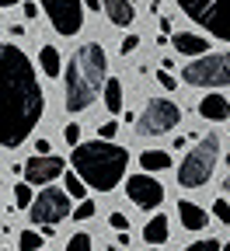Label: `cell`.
<instances>
[{
  "instance_id": "6",
  "label": "cell",
  "mask_w": 230,
  "mask_h": 251,
  "mask_svg": "<svg viewBox=\"0 0 230 251\" xmlns=\"http://www.w3.org/2000/svg\"><path fill=\"white\" fill-rule=\"evenodd\" d=\"M185 84L192 87H230V52H213V56H199L185 63L181 70Z\"/></svg>"
},
{
  "instance_id": "31",
  "label": "cell",
  "mask_w": 230,
  "mask_h": 251,
  "mask_svg": "<svg viewBox=\"0 0 230 251\" xmlns=\"http://www.w3.org/2000/svg\"><path fill=\"white\" fill-rule=\"evenodd\" d=\"M136 46H140V35H126V39H122V52H126V56L133 52Z\"/></svg>"
},
{
  "instance_id": "34",
  "label": "cell",
  "mask_w": 230,
  "mask_h": 251,
  "mask_svg": "<svg viewBox=\"0 0 230 251\" xmlns=\"http://www.w3.org/2000/svg\"><path fill=\"white\" fill-rule=\"evenodd\" d=\"M0 4H4V7H14V4H18V0H0Z\"/></svg>"
},
{
  "instance_id": "5",
  "label": "cell",
  "mask_w": 230,
  "mask_h": 251,
  "mask_svg": "<svg viewBox=\"0 0 230 251\" xmlns=\"http://www.w3.org/2000/svg\"><path fill=\"white\" fill-rule=\"evenodd\" d=\"M199 28L213 31V39L230 42V0H175Z\"/></svg>"
},
{
  "instance_id": "9",
  "label": "cell",
  "mask_w": 230,
  "mask_h": 251,
  "mask_svg": "<svg viewBox=\"0 0 230 251\" xmlns=\"http://www.w3.org/2000/svg\"><path fill=\"white\" fill-rule=\"evenodd\" d=\"M39 4L46 7V18L52 21V28L59 31V35L74 39L77 31L84 28V0H39Z\"/></svg>"
},
{
  "instance_id": "4",
  "label": "cell",
  "mask_w": 230,
  "mask_h": 251,
  "mask_svg": "<svg viewBox=\"0 0 230 251\" xmlns=\"http://www.w3.org/2000/svg\"><path fill=\"white\" fill-rule=\"evenodd\" d=\"M216 161H220V136L206 133L199 143L185 153V161L178 164V185L181 188H203L213 178Z\"/></svg>"
},
{
  "instance_id": "8",
  "label": "cell",
  "mask_w": 230,
  "mask_h": 251,
  "mask_svg": "<svg viewBox=\"0 0 230 251\" xmlns=\"http://www.w3.org/2000/svg\"><path fill=\"white\" fill-rule=\"evenodd\" d=\"M178 122H181V108L171 98H150L136 129H140V136H160V133H171Z\"/></svg>"
},
{
  "instance_id": "35",
  "label": "cell",
  "mask_w": 230,
  "mask_h": 251,
  "mask_svg": "<svg viewBox=\"0 0 230 251\" xmlns=\"http://www.w3.org/2000/svg\"><path fill=\"white\" fill-rule=\"evenodd\" d=\"M223 188H227V196H230V178H227V181H223Z\"/></svg>"
},
{
  "instance_id": "2",
  "label": "cell",
  "mask_w": 230,
  "mask_h": 251,
  "mask_svg": "<svg viewBox=\"0 0 230 251\" xmlns=\"http://www.w3.org/2000/svg\"><path fill=\"white\" fill-rule=\"evenodd\" d=\"M105 74H108V56L98 42H84L80 49H74V59L67 67V91H63V101H67L70 115H80L94 105L98 94H105Z\"/></svg>"
},
{
  "instance_id": "15",
  "label": "cell",
  "mask_w": 230,
  "mask_h": 251,
  "mask_svg": "<svg viewBox=\"0 0 230 251\" xmlns=\"http://www.w3.org/2000/svg\"><path fill=\"white\" fill-rule=\"evenodd\" d=\"M105 14L112 25L119 28H129L136 21V7H133V0H105Z\"/></svg>"
},
{
  "instance_id": "13",
  "label": "cell",
  "mask_w": 230,
  "mask_h": 251,
  "mask_svg": "<svg viewBox=\"0 0 230 251\" xmlns=\"http://www.w3.org/2000/svg\"><path fill=\"white\" fill-rule=\"evenodd\" d=\"M199 115H203L206 122H227V119H230V101L223 98V94L209 91L206 98L199 101Z\"/></svg>"
},
{
  "instance_id": "17",
  "label": "cell",
  "mask_w": 230,
  "mask_h": 251,
  "mask_svg": "<svg viewBox=\"0 0 230 251\" xmlns=\"http://www.w3.org/2000/svg\"><path fill=\"white\" fill-rule=\"evenodd\" d=\"M140 168L143 171H168L171 168V153H164V150H143L140 153Z\"/></svg>"
},
{
  "instance_id": "11",
  "label": "cell",
  "mask_w": 230,
  "mask_h": 251,
  "mask_svg": "<svg viewBox=\"0 0 230 251\" xmlns=\"http://www.w3.org/2000/svg\"><path fill=\"white\" fill-rule=\"evenodd\" d=\"M63 168H67V161L56 157V153H49V157H31V161H25V181L46 188L49 181H56V178L63 175Z\"/></svg>"
},
{
  "instance_id": "37",
  "label": "cell",
  "mask_w": 230,
  "mask_h": 251,
  "mask_svg": "<svg viewBox=\"0 0 230 251\" xmlns=\"http://www.w3.org/2000/svg\"><path fill=\"white\" fill-rule=\"evenodd\" d=\"M150 251H157V248H150Z\"/></svg>"
},
{
  "instance_id": "20",
  "label": "cell",
  "mask_w": 230,
  "mask_h": 251,
  "mask_svg": "<svg viewBox=\"0 0 230 251\" xmlns=\"http://www.w3.org/2000/svg\"><path fill=\"white\" fill-rule=\"evenodd\" d=\"M105 108L108 112H122V84L115 77H108V84H105Z\"/></svg>"
},
{
  "instance_id": "22",
  "label": "cell",
  "mask_w": 230,
  "mask_h": 251,
  "mask_svg": "<svg viewBox=\"0 0 230 251\" xmlns=\"http://www.w3.org/2000/svg\"><path fill=\"white\" fill-rule=\"evenodd\" d=\"M14 202H18V209H31L35 196H31V185H28V181H25V185H14Z\"/></svg>"
},
{
  "instance_id": "16",
  "label": "cell",
  "mask_w": 230,
  "mask_h": 251,
  "mask_svg": "<svg viewBox=\"0 0 230 251\" xmlns=\"http://www.w3.org/2000/svg\"><path fill=\"white\" fill-rule=\"evenodd\" d=\"M168 234H171L168 216H160V213H157V216H150V220H147V227H143V241H147V244H153V248L168 241Z\"/></svg>"
},
{
  "instance_id": "29",
  "label": "cell",
  "mask_w": 230,
  "mask_h": 251,
  "mask_svg": "<svg viewBox=\"0 0 230 251\" xmlns=\"http://www.w3.org/2000/svg\"><path fill=\"white\" fill-rule=\"evenodd\" d=\"M108 224L122 234V230H129V216H122V213H108Z\"/></svg>"
},
{
  "instance_id": "32",
  "label": "cell",
  "mask_w": 230,
  "mask_h": 251,
  "mask_svg": "<svg viewBox=\"0 0 230 251\" xmlns=\"http://www.w3.org/2000/svg\"><path fill=\"white\" fill-rule=\"evenodd\" d=\"M35 150H39V157H49V153H52L49 140H35Z\"/></svg>"
},
{
  "instance_id": "27",
  "label": "cell",
  "mask_w": 230,
  "mask_h": 251,
  "mask_svg": "<svg viewBox=\"0 0 230 251\" xmlns=\"http://www.w3.org/2000/svg\"><path fill=\"white\" fill-rule=\"evenodd\" d=\"M63 140H67L70 147H80V126H77V122H70L67 129H63Z\"/></svg>"
},
{
  "instance_id": "19",
  "label": "cell",
  "mask_w": 230,
  "mask_h": 251,
  "mask_svg": "<svg viewBox=\"0 0 230 251\" xmlns=\"http://www.w3.org/2000/svg\"><path fill=\"white\" fill-rule=\"evenodd\" d=\"M63 188L70 192V199L84 202V199H87V188H91V185H87V181H84V178H80L77 171H70V175H67V181H63Z\"/></svg>"
},
{
  "instance_id": "21",
  "label": "cell",
  "mask_w": 230,
  "mask_h": 251,
  "mask_svg": "<svg viewBox=\"0 0 230 251\" xmlns=\"http://www.w3.org/2000/svg\"><path fill=\"white\" fill-rule=\"evenodd\" d=\"M18 248H21V251H42V237H39L35 230H21V234H18Z\"/></svg>"
},
{
  "instance_id": "28",
  "label": "cell",
  "mask_w": 230,
  "mask_h": 251,
  "mask_svg": "<svg viewBox=\"0 0 230 251\" xmlns=\"http://www.w3.org/2000/svg\"><path fill=\"white\" fill-rule=\"evenodd\" d=\"M91 216H94V202H91V199H84V202L74 209V220H91Z\"/></svg>"
},
{
  "instance_id": "24",
  "label": "cell",
  "mask_w": 230,
  "mask_h": 251,
  "mask_svg": "<svg viewBox=\"0 0 230 251\" xmlns=\"http://www.w3.org/2000/svg\"><path fill=\"white\" fill-rule=\"evenodd\" d=\"M63 251H91V237H87V234H74Z\"/></svg>"
},
{
  "instance_id": "1",
  "label": "cell",
  "mask_w": 230,
  "mask_h": 251,
  "mask_svg": "<svg viewBox=\"0 0 230 251\" xmlns=\"http://www.w3.org/2000/svg\"><path fill=\"white\" fill-rule=\"evenodd\" d=\"M4 59V87H7V115H4V147L14 150L18 143L28 140V133L39 126L42 119V87L39 77L31 70L28 56L18 46H4L0 49Z\"/></svg>"
},
{
  "instance_id": "25",
  "label": "cell",
  "mask_w": 230,
  "mask_h": 251,
  "mask_svg": "<svg viewBox=\"0 0 230 251\" xmlns=\"http://www.w3.org/2000/svg\"><path fill=\"white\" fill-rule=\"evenodd\" d=\"M213 216L220 220V224H230V202L227 199H216L213 202Z\"/></svg>"
},
{
  "instance_id": "10",
  "label": "cell",
  "mask_w": 230,
  "mask_h": 251,
  "mask_svg": "<svg viewBox=\"0 0 230 251\" xmlns=\"http://www.w3.org/2000/svg\"><path fill=\"white\" fill-rule=\"evenodd\" d=\"M126 196L133 199L140 209H157L164 202V185L153 175H133L126 181Z\"/></svg>"
},
{
  "instance_id": "26",
  "label": "cell",
  "mask_w": 230,
  "mask_h": 251,
  "mask_svg": "<svg viewBox=\"0 0 230 251\" xmlns=\"http://www.w3.org/2000/svg\"><path fill=\"white\" fill-rule=\"evenodd\" d=\"M157 84H160L164 91H175V87H178V77H175V74H171L168 67H164V70L157 74Z\"/></svg>"
},
{
  "instance_id": "12",
  "label": "cell",
  "mask_w": 230,
  "mask_h": 251,
  "mask_svg": "<svg viewBox=\"0 0 230 251\" xmlns=\"http://www.w3.org/2000/svg\"><path fill=\"white\" fill-rule=\"evenodd\" d=\"M171 49L178 52V56H206V49H209V42L203 39V35H192V31H175L171 35Z\"/></svg>"
},
{
  "instance_id": "33",
  "label": "cell",
  "mask_w": 230,
  "mask_h": 251,
  "mask_svg": "<svg viewBox=\"0 0 230 251\" xmlns=\"http://www.w3.org/2000/svg\"><path fill=\"white\" fill-rule=\"evenodd\" d=\"M84 7H87V11H102L105 0H84Z\"/></svg>"
},
{
  "instance_id": "23",
  "label": "cell",
  "mask_w": 230,
  "mask_h": 251,
  "mask_svg": "<svg viewBox=\"0 0 230 251\" xmlns=\"http://www.w3.org/2000/svg\"><path fill=\"white\" fill-rule=\"evenodd\" d=\"M185 251H223V241H216V237H203V241L188 244Z\"/></svg>"
},
{
  "instance_id": "18",
  "label": "cell",
  "mask_w": 230,
  "mask_h": 251,
  "mask_svg": "<svg viewBox=\"0 0 230 251\" xmlns=\"http://www.w3.org/2000/svg\"><path fill=\"white\" fill-rule=\"evenodd\" d=\"M39 67L46 70V77H59V49L56 46H42L39 49Z\"/></svg>"
},
{
  "instance_id": "3",
  "label": "cell",
  "mask_w": 230,
  "mask_h": 251,
  "mask_svg": "<svg viewBox=\"0 0 230 251\" xmlns=\"http://www.w3.org/2000/svg\"><path fill=\"white\" fill-rule=\"evenodd\" d=\"M129 168V153L112 140H91L74 147V171L98 192H112Z\"/></svg>"
},
{
  "instance_id": "7",
  "label": "cell",
  "mask_w": 230,
  "mask_h": 251,
  "mask_svg": "<svg viewBox=\"0 0 230 251\" xmlns=\"http://www.w3.org/2000/svg\"><path fill=\"white\" fill-rule=\"evenodd\" d=\"M31 224L35 227H56L63 224V220L70 216V192L67 188H42V192L35 196V202H31Z\"/></svg>"
},
{
  "instance_id": "36",
  "label": "cell",
  "mask_w": 230,
  "mask_h": 251,
  "mask_svg": "<svg viewBox=\"0 0 230 251\" xmlns=\"http://www.w3.org/2000/svg\"><path fill=\"white\" fill-rule=\"evenodd\" d=\"M223 251H230V244H223Z\"/></svg>"
},
{
  "instance_id": "14",
  "label": "cell",
  "mask_w": 230,
  "mask_h": 251,
  "mask_svg": "<svg viewBox=\"0 0 230 251\" xmlns=\"http://www.w3.org/2000/svg\"><path fill=\"white\" fill-rule=\"evenodd\" d=\"M178 220H181L185 230H206V227H209V213H206L203 206L188 202V199L178 202Z\"/></svg>"
},
{
  "instance_id": "30",
  "label": "cell",
  "mask_w": 230,
  "mask_h": 251,
  "mask_svg": "<svg viewBox=\"0 0 230 251\" xmlns=\"http://www.w3.org/2000/svg\"><path fill=\"white\" fill-rule=\"evenodd\" d=\"M98 133H102V140H115L119 126H115V122H105V126H102V129H98Z\"/></svg>"
}]
</instances>
